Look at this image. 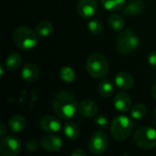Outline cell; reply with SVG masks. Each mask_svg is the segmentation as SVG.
Instances as JSON below:
<instances>
[{"mask_svg": "<svg viewBox=\"0 0 156 156\" xmlns=\"http://www.w3.org/2000/svg\"><path fill=\"white\" fill-rule=\"evenodd\" d=\"M78 105L76 96L69 90L58 92L52 101L55 114L62 120H70L75 115Z\"/></svg>", "mask_w": 156, "mask_h": 156, "instance_id": "6da1fadb", "label": "cell"}, {"mask_svg": "<svg viewBox=\"0 0 156 156\" xmlns=\"http://www.w3.org/2000/svg\"><path fill=\"white\" fill-rule=\"evenodd\" d=\"M116 48L120 54L129 55L140 46V39L132 29H122L116 38Z\"/></svg>", "mask_w": 156, "mask_h": 156, "instance_id": "7a4b0ae2", "label": "cell"}, {"mask_svg": "<svg viewBox=\"0 0 156 156\" xmlns=\"http://www.w3.org/2000/svg\"><path fill=\"white\" fill-rule=\"evenodd\" d=\"M86 69L90 76L92 78L102 79L108 74L110 66L103 55L100 53H92L87 58Z\"/></svg>", "mask_w": 156, "mask_h": 156, "instance_id": "3957f363", "label": "cell"}, {"mask_svg": "<svg viewBox=\"0 0 156 156\" xmlns=\"http://www.w3.org/2000/svg\"><path fill=\"white\" fill-rule=\"evenodd\" d=\"M13 41L18 48L29 50L37 43V34L27 27H19L13 34Z\"/></svg>", "mask_w": 156, "mask_h": 156, "instance_id": "277c9868", "label": "cell"}, {"mask_svg": "<svg viewBox=\"0 0 156 156\" xmlns=\"http://www.w3.org/2000/svg\"><path fill=\"white\" fill-rule=\"evenodd\" d=\"M133 131V123L131 120L124 116L119 115L115 117L111 124V134L116 141L122 142L129 138Z\"/></svg>", "mask_w": 156, "mask_h": 156, "instance_id": "5b68a950", "label": "cell"}, {"mask_svg": "<svg viewBox=\"0 0 156 156\" xmlns=\"http://www.w3.org/2000/svg\"><path fill=\"white\" fill-rule=\"evenodd\" d=\"M135 144L144 150H150L156 146V129L144 126L138 129L133 136Z\"/></svg>", "mask_w": 156, "mask_h": 156, "instance_id": "8992f818", "label": "cell"}, {"mask_svg": "<svg viewBox=\"0 0 156 156\" xmlns=\"http://www.w3.org/2000/svg\"><path fill=\"white\" fill-rule=\"evenodd\" d=\"M109 146V138L104 132L98 131L92 134L89 142V149L94 154H101Z\"/></svg>", "mask_w": 156, "mask_h": 156, "instance_id": "52a82bcc", "label": "cell"}, {"mask_svg": "<svg viewBox=\"0 0 156 156\" xmlns=\"http://www.w3.org/2000/svg\"><path fill=\"white\" fill-rule=\"evenodd\" d=\"M20 151L21 144L15 136H5L0 142V154L3 156H16Z\"/></svg>", "mask_w": 156, "mask_h": 156, "instance_id": "ba28073f", "label": "cell"}, {"mask_svg": "<svg viewBox=\"0 0 156 156\" xmlns=\"http://www.w3.org/2000/svg\"><path fill=\"white\" fill-rule=\"evenodd\" d=\"M98 9L97 0H80L77 5L78 14L83 18L92 17Z\"/></svg>", "mask_w": 156, "mask_h": 156, "instance_id": "9c48e42d", "label": "cell"}, {"mask_svg": "<svg viewBox=\"0 0 156 156\" xmlns=\"http://www.w3.org/2000/svg\"><path fill=\"white\" fill-rule=\"evenodd\" d=\"M39 127L48 133H57L61 129V122L54 116L46 115L39 121Z\"/></svg>", "mask_w": 156, "mask_h": 156, "instance_id": "30bf717a", "label": "cell"}, {"mask_svg": "<svg viewBox=\"0 0 156 156\" xmlns=\"http://www.w3.org/2000/svg\"><path fill=\"white\" fill-rule=\"evenodd\" d=\"M40 145L48 152H57L62 147V140L54 133H48L42 137Z\"/></svg>", "mask_w": 156, "mask_h": 156, "instance_id": "8fae6325", "label": "cell"}, {"mask_svg": "<svg viewBox=\"0 0 156 156\" xmlns=\"http://www.w3.org/2000/svg\"><path fill=\"white\" fill-rule=\"evenodd\" d=\"M114 108L120 112H127L132 108V99L124 91L118 92L113 100Z\"/></svg>", "mask_w": 156, "mask_h": 156, "instance_id": "7c38bea8", "label": "cell"}, {"mask_svg": "<svg viewBox=\"0 0 156 156\" xmlns=\"http://www.w3.org/2000/svg\"><path fill=\"white\" fill-rule=\"evenodd\" d=\"M114 83L120 90H127L133 87L135 80L132 74L127 72H119L114 77Z\"/></svg>", "mask_w": 156, "mask_h": 156, "instance_id": "4fadbf2b", "label": "cell"}, {"mask_svg": "<svg viewBox=\"0 0 156 156\" xmlns=\"http://www.w3.org/2000/svg\"><path fill=\"white\" fill-rule=\"evenodd\" d=\"M78 111L83 117L91 118L97 115L98 106L90 100H84L78 105Z\"/></svg>", "mask_w": 156, "mask_h": 156, "instance_id": "5bb4252c", "label": "cell"}, {"mask_svg": "<svg viewBox=\"0 0 156 156\" xmlns=\"http://www.w3.org/2000/svg\"><path fill=\"white\" fill-rule=\"evenodd\" d=\"M145 9V4L142 0H134L129 2L122 8V13L126 16H138L141 15Z\"/></svg>", "mask_w": 156, "mask_h": 156, "instance_id": "9a60e30c", "label": "cell"}, {"mask_svg": "<svg viewBox=\"0 0 156 156\" xmlns=\"http://www.w3.org/2000/svg\"><path fill=\"white\" fill-rule=\"evenodd\" d=\"M39 69L34 63H28L21 70V77L27 82H32L38 78Z\"/></svg>", "mask_w": 156, "mask_h": 156, "instance_id": "2e32d148", "label": "cell"}, {"mask_svg": "<svg viewBox=\"0 0 156 156\" xmlns=\"http://www.w3.org/2000/svg\"><path fill=\"white\" fill-rule=\"evenodd\" d=\"M27 126V121L26 119L19 114H16L12 116L8 121V127L12 133H17L22 132Z\"/></svg>", "mask_w": 156, "mask_h": 156, "instance_id": "e0dca14e", "label": "cell"}, {"mask_svg": "<svg viewBox=\"0 0 156 156\" xmlns=\"http://www.w3.org/2000/svg\"><path fill=\"white\" fill-rule=\"evenodd\" d=\"M21 56L18 53H11L7 56L5 62V67L7 70L13 71L16 70L21 64Z\"/></svg>", "mask_w": 156, "mask_h": 156, "instance_id": "ac0fdd59", "label": "cell"}, {"mask_svg": "<svg viewBox=\"0 0 156 156\" xmlns=\"http://www.w3.org/2000/svg\"><path fill=\"white\" fill-rule=\"evenodd\" d=\"M102 6L108 11H119L127 4L126 0H101Z\"/></svg>", "mask_w": 156, "mask_h": 156, "instance_id": "d6986e66", "label": "cell"}, {"mask_svg": "<svg viewBox=\"0 0 156 156\" xmlns=\"http://www.w3.org/2000/svg\"><path fill=\"white\" fill-rule=\"evenodd\" d=\"M108 24L113 30L121 31L125 27V20L122 16L118 14H112L108 18Z\"/></svg>", "mask_w": 156, "mask_h": 156, "instance_id": "ffe728a7", "label": "cell"}, {"mask_svg": "<svg viewBox=\"0 0 156 156\" xmlns=\"http://www.w3.org/2000/svg\"><path fill=\"white\" fill-rule=\"evenodd\" d=\"M63 132L66 137L69 140H75L80 134V129L78 125L73 122H68L63 127Z\"/></svg>", "mask_w": 156, "mask_h": 156, "instance_id": "44dd1931", "label": "cell"}, {"mask_svg": "<svg viewBox=\"0 0 156 156\" xmlns=\"http://www.w3.org/2000/svg\"><path fill=\"white\" fill-rule=\"evenodd\" d=\"M53 29L52 24L48 21H41L36 27V33L40 37H48L51 34Z\"/></svg>", "mask_w": 156, "mask_h": 156, "instance_id": "7402d4cb", "label": "cell"}, {"mask_svg": "<svg viewBox=\"0 0 156 156\" xmlns=\"http://www.w3.org/2000/svg\"><path fill=\"white\" fill-rule=\"evenodd\" d=\"M147 113V109L143 103H137L133 105L131 109V117L134 120H141L143 119Z\"/></svg>", "mask_w": 156, "mask_h": 156, "instance_id": "603a6c76", "label": "cell"}, {"mask_svg": "<svg viewBox=\"0 0 156 156\" xmlns=\"http://www.w3.org/2000/svg\"><path fill=\"white\" fill-rule=\"evenodd\" d=\"M113 91H114V87L110 80H104L101 82L99 86V92L102 97L109 98L112 95Z\"/></svg>", "mask_w": 156, "mask_h": 156, "instance_id": "cb8c5ba5", "label": "cell"}, {"mask_svg": "<svg viewBox=\"0 0 156 156\" xmlns=\"http://www.w3.org/2000/svg\"><path fill=\"white\" fill-rule=\"evenodd\" d=\"M59 77L63 81L67 83H71L75 80V72L70 67L64 66L59 70Z\"/></svg>", "mask_w": 156, "mask_h": 156, "instance_id": "d4e9b609", "label": "cell"}, {"mask_svg": "<svg viewBox=\"0 0 156 156\" xmlns=\"http://www.w3.org/2000/svg\"><path fill=\"white\" fill-rule=\"evenodd\" d=\"M88 29L93 35H100L103 31V25L98 19H91L88 23Z\"/></svg>", "mask_w": 156, "mask_h": 156, "instance_id": "484cf974", "label": "cell"}, {"mask_svg": "<svg viewBox=\"0 0 156 156\" xmlns=\"http://www.w3.org/2000/svg\"><path fill=\"white\" fill-rule=\"evenodd\" d=\"M95 124L99 127V128H102V129H106L108 126V120L105 116L103 115H97L95 117L94 120Z\"/></svg>", "mask_w": 156, "mask_h": 156, "instance_id": "4316f807", "label": "cell"}, {"mask_svg": "<svg viewBox=\"0 0 156 156\" xmlns=\"http://www.w3.org/2000/svg\"><path fill=\"white\" fill-rule=\"evenodd\" d=\"M38 144L35 141H28L26 144V149L28 152H35L38 149Z\"/></svg>", "mask_w": 156, "mask_h": 156, "instance_id": "83f0119b", "label": "cell"}, {"mask_svg": "<svg viewBox=\"0 0 156 156\" xmlns=\"http://www.w3.org/2000/svg\"><path fill=\"white\" fill-rule=\"evenodd\" d=\"M148 61H149V64L153 67L156 69V51H153L149 54L148 56Z\"/></svg>", "mask_w": 156, "mask_h": 156, "instance_id": "f1b7e54d", "label": "cell"}, {"mask_svg": "<svg viewBox=\"0 0 156 156\" xmlns=\"http://www.w3.org/2000/svg\"><path fill=\"white\" fill-rule=\"evenodd\" d=\"M71 155L72 156H85L86 155V153L83 151V150H80V149H76L75 151H73L71 153Z\"/></svg>", "mask_w": 156, "mask_h": 156, "instance_id": "f546056e", "label": "cell"}, {"mask_svg": "<svg viewBox=\"0 0 156 156\" xmlns=\"http://www.w3.org/2000/svg\"><path fill=\"white\" fill-rule=\"evenodd\" d=\"M5 133H6V127H5V124L1 122H0V136L1 137H4L5 135Z\"/></svg>", "mask_w": 156, "mask_h": 156, "instance_id": "4dcf8cb0", "label": "cell"}, {"mask_svg": "<svg viewBox=\"0 0 156 156\" xmlns=\"http://www.w3.org/2000/svg\"><path fill=\"white\" fill-rule=\"evenodd\" d=\"M152 95H153V97H154V99L156 101V81L155 83L154 84V86H153V90H152Z\"/></svg>", "mask_w": 156, "mask_h": 156, "instance_id": "1f68e13d", "label": "cell"}, {"mask_svg": "<svg viewBox=\"0 0 156 156\" xmlns=\"http://www.w3.org/2000/svg\"><path fill=\"white\" fill-rule=\"evenodd\" d=\"M132 1H134V0H126V2H127V3H129V2H132Z\"/></svg>", "mask_w": 156, "mask_h": 156, "instance_id": "d6a6232c", "label": "cell"}, {"mask_svg": "<svg viewBox=\"0 0 156 156\" xmlns=\"http://www.w3.org/2000/svg\"><path fill=\"white\" fill-rule=\"evenodd\" d=\"M154 115L156 116V107H155V109H154Z\"/></svg>", "mask_w": 156, "mask_h": 156, "instance_id": "836d02e7", "label": "cell"}]
</instances>
